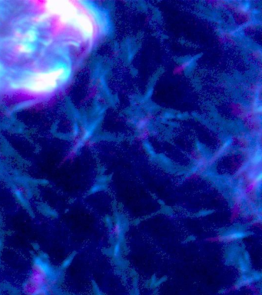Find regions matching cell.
Segmentation results:
<instances>
[{
  "instance_id": "cell-1",
  "label": "cell",
  "mask_w": 262,
  "mask_h": 295,
  "mask_svg": "<svg viewBox=\"0 0 262 295\" xmlns=\"http://www.w3.org/2000/svg\"><path fill=\"white\" fill-rule=\"evenodd\" d=\"M58 278L57 274L52 267L38 257L33 265L29 279L23 285V289L28 295H49L48 283H55Z\"/></svg>"
}]
</instances>
